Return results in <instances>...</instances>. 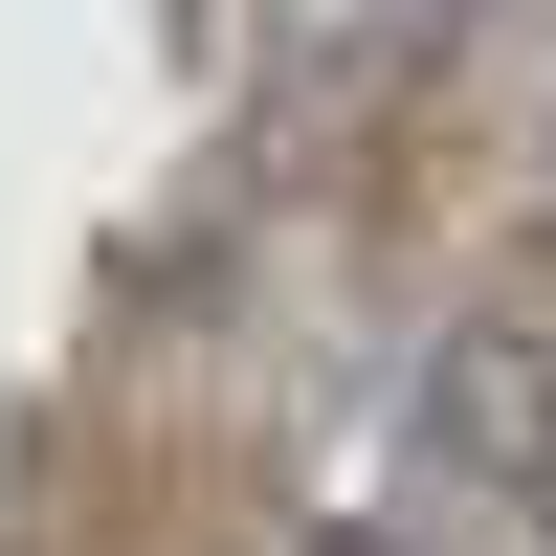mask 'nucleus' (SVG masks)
<instances>
[{
    "label": "nucleus",
    "instance_id": "obj_2",
    "mask_svg": "<svg viewBox=\"0 0 556 556\" xmlns=\"http://www.w3.org/2000/svg\"><path fill=\"white\" fill-rule=\"evenodd\" d=\"M267 556H445V534H424V513H290Z\"/></svg>",
    "mask_w": 556,
    "mask_h": 556
},
{
    "label": "nucleus",
    "instance_id": "obj_1",
    "mask_svg": "<svg viewBox=\"0 0 556 556\" xmlns=\"http://www.w3.org/2000/svg\"><path fill=\"white\" fill-rule=\"evenodd\" d=\"M401 445H424V490H468L490 534H556V312L490 290L424 334V379H401Z\"/></svg>",
    "mask_w": 556,
    "mask_h": 556
},
{
    "label": "nucleus",
    "instance_id": "obj_3",
    "mask_svg": "<svg viewBox=\"0 0 556 556\" xmlns=\"http://www.w3.org/2000/svg\"><path fill=\"white\" fill-rule=\"evenodd\" d=\"M534 201H556V134H534Z\"/></svg>",
    "mask_w": 556,
    "mask_h": 556
},
{
    "label": "nucleus",
    "instance_id": "obj_5",
    "mask_svg": "<svg viewBox=\"0 0 556 556\" xmlns=\"http://www.w3.org/2000/svg\"><path fill=\"white\" fill-rule=\"evenodd\" d=\"M534 556H556V534H534Z\"/></svg>",
    "mask_w": 556,
    "mask_h": 556
},
{
    "label": "nucleus",
    "instance_id": "obj_4",
    "mask_svg": "<svg viewBox=\"0 0 556 556\" xmlns=\"http://www.w3.org/2000/svg\"><path fill=\"white\" fill-rule=\"evenodd\" d=\"M468 23H490V0H468Z\"/></svg>",
    "mask_w": 556,
    "mask_h": 556
}]
</instances>
